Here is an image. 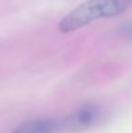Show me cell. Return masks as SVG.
<instances>
[{
  "mask_svg": "<svg viewBox=\"0 0 132 133\" xmlns=\"http://www.w3.org/2000/svg\"><path fill=\"white\" fill-rule=\"evenodd\" d=\"M132 0H87L69 12L58 23L62 32H71L101 18L114 17L124 12Z\"/></svg>",
  "mask_w": 132,
  "mask_h": 133,
  "instance_id": "obj_1",
  "label": "cell"
},
{
  "mask_svg": "<svg viewBox=\"0 0 132 133\" xmlns=\"http://www.w3.org/2000/svg\"><path fill=\"white\" fill-rule=\"evenodd\" d=\"M65 131L62 119L42 118L18 125L12 133H60Z\"/></svg>",
  "mask_w": 132,
  "mask_h": 133,
  "instance_id": "obj_3",
  "label": "cell"
},
{
  "mask_svg": "<svg viewBox=\"0 0 132 133\" xmlns=\"http://www.w3.org/2000/svg\"><path fill=\"white\" fill-rule=\"evenodd\" d=\"M122 35H123L124 38L132 40V23H128V25L122 26Z\"/></svg>",
  "mask_w": 132,
  "mask_h": 133,
  "instance_id": "obj_4",
  "label": "cell"
},
{
  "mask_svg": "<svg viewBox=\"0 0 132 133\" xmlns=\"http://www.w3.org/2000/svg\"><path fill=\"white\" fill-rule=\"evenodd\" d=\"M104 111L98 105H84L62 119L64 128L65 131H84L98 123Z\"/></svg>",
  "mask_w": 132,
  "mask_h": 133,
  "instance_id": "obj_2",
  "label": "cell"
}]
</instances>
